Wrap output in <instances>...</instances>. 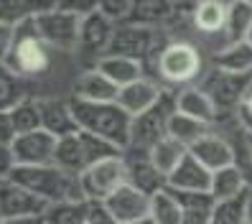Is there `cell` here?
Wrapping results in <instances>:
<instances>
[{
  "mask_svg": "<svg viewBox=\"0 0 252 224\" xmlns=\"http://www.w3.org/2000/svg\"><path fill=\"white\" fill-rule=\"evenodd\" d=\"M69 102L79 130L92 132V135L117 145L120 151L130 145L132 117L117 102H84L77 97H69Z\"/></svg>",
  "mask_w": 252,
  "mask_h": 224,
  "instance_id": "obj_1",
  "label": "cell"
},
{
  "mask_svg": "<svg viewBox=\"0 0 252 224\" xmlns=\"http://www.w3.org/2000/svg\"><path fill=\"white\" fill-rule=\"evenodd\" d=\"M51 56H54V49L38 33L36 18H28L13 28V38L3 62L16 74H21L23 79L33 82V79H41L51 69Z\"/></svg>",
  "mask_w": 252,
  "mask_h": 224,
  "instance_id": "obj_2",
  "label": "cell"
},
{
  "mask_svg": "<svg viewBox=\"0 0 252 224\" xmlns=\"http://www.w3.org/2000/svg\"><path fill=\"white\" fill-rule=\"evenodd\" d=\"M156 79L179 92L184 87H191L204 74V56L199 46L189 38H171L156 59Z\"/></svg>",
  "mask_w": 252,
  "mask_h": 224,
  "instance_id": "obj_3",
  "label": "cell"
},
{
  "mask_svg": "<svg viewBox=\"0 0 252 224\" xmlns=\"http://www.w3.org/2000/svg\"><path fill=\"white\" fill-rule=\"evenodd\" d=\"M10 178L18 181L21 186H26L28 191H33L46 204L84 199L79 176L64 171L56 163H46V166H18L10 173Z\"/></svg>",
  "mask_w": 252,
  "mask_h": 224,
  "instance_id": "obj_4",
  "label": "cell"
},
{
  "mask_svg": "<svg viewBox=\"0 0 252 224\" xmlns=\"http://www.w3.org/2000/svg\"><path fill=\"white\" fill-rule=\"evenodd\" d=\"M171 38L166 28H148V26H138V23H120L115 28V38H112V46L110 54L115 56H127V59H135V62H153L158 54L163 51Z\"/></svg>",
  "mask_w": 252,
  "mask_h": 224,
  "instance_id": "obj_5",
  "label": "cell"
},
{
  "mask_svg": "<svg viewBox=\"0 0 252 224\" xmlns=\"http://www.w3.org/2000/svg\"><path fill=\"white\" fill-rule=\"evenodd\" d=\"M176 112V92L166 89L160 99L153 104L151 110L132 117L130 128V145L127 148H140V151H151L153 145L168 138V123Z\"/></svg>",
  "mask_w": 252,
  "mask_h": 224,
  "instance_id": "obj_6",
  "label": "cell"
},
{
  "mask_svg": "<svg viewBox=\"0 0 252 224\" xmlns=\"http://www.w3.org/2000/svg\"><path fill=\"white\" fill-rule=\"evenodd\" d=\"M36 28L43 36V41L49 43L54 51L71 54L79 49V31H82V18L74 13L49 8L41 16H36Z\"/></svg>",
  "mask_w": 252,
  "mask_h": 224,
  "instance_id": "obj_7",
  "label": "cell"
},
{
  "mask_svg": "<svg viewBox=\"0 0 252 224\" xmlns=\"http://www.w3.org/2000/svg\"><path fill=\"white\" fill-rule=\"evenodd\" d=\"M79 181H82V193L87 201H105L112 191L127 184V163L123 153L90 166L79 176Z\"/></svg>",
  "mask_w": 252,
  "mask_h": 224,
  "instance_id": "obj_8",
  "label": "cell"
},
{
  "mask_svg": "<svg viewBox=\"0 0 252 224\" xmlns=\"http://www.w3.org/2000/svg\"><path fill=\"white\" fill-rule=\"evenodd\" d=\"M199 87L212 97L219 115L224 110L237 112L240 102L247 95V89L252 87V74H232V71H221V69L212 66L209 74H204V82Z\"/></svg>",
  "mask_w": 252,
  "mask_h": 224,
  "instance_id": "obj_9",
  "label": "cell"
},
{
  "mask_svg": "<svg viewBox=\"0 0 252 224\" xmlns=\"http://www.w3.org/2000/svg\"><path fill=\"white\" fill-rule=\"evenodd\" d=\"M49 204L38 199L33 191H28L13 178H0V219H21V217H38L46 214Z\"/></svg>",
  "mask_w": 252,
  "mask_h": 224,
  "instance_id": "obj_10",
  "label": "cell"
},
{
  "mask_svg": "<svg viewBox=\"0 0 252 224\" xmlns=\"http://www.w3.org/2000/svg\"><path fill=\"white\" fill-rule=\"evenodd\" d=\"M123 158L127 163V181L138 186L148 196L168 189V176L163 173L156 163L151 160V151H140V148H125Z\"/></svg>",
  "mask_w": 252,
  "mask_h": 224,
  "instance_id": "obj_11",
  "label": "cell"
},
{
  "mask_svg": "<svg viewBox=\"0 0 252 224\" xmlns=\"http://www.w3.org/2000/svg\"><path fill=\"white\" fill-rule=\"evenodd\" d=\"M115 28L117 23H112L102 10H94L90 16L82 18V31H79V54L92 56L94 64L102 56L110 54L112 38H115Z\"/></svg>",
  "mask_w": 252,
  "mask_h": 224,
  "instance_id": "obj_12",
  "label": "cell"
},
{
  "mask_svg": "<svg viewBox=\"0 0 252 224\" xmlns=\"http://www.w3.org/2000/svg\"><path fill=\"white\" fill-rule=\"evenodd\" d=\"M56 143L59 138L41 128L13 140V153H16L18 166H46L56 158Z\"/></svg>",
  "mask_w": 252,
  "mask_h": 224,
  "instance_id": "obj_13",
  "label": "cell"
},
{
  "mask_svg": "<svg viewBox=\"0 0 252 224\" xmlns=\"http://www.w3.org/2000/svg\"><path fill=\"white\" fill-rule=\"evenodd\" d=\"M151 199L153 196H148V193H143L138 186H132L127 181L117 191H112L105 199V204L120 224H130V222H140L151 217Z\"/></svg>",
  "mask_w": 252,
  "mask_h": 224,
  "instance_id": "obj_14",
  "label": "cell"
},
{
  "mask_svg": "<svg viewBox=\"0 0 252 224\" xmlns=\"http://www.w3.org/2000/svg\"><path fill=\"white\" fill-rule=\"evenodd\" d=\"M189 153L194 156L199 163H204V166L209 168L212 173L227 168V166H234V160H237L234 143L227 135L214 132V130H209L204 138H199L194 145L189 148Z\"/></svg>",
  "mask_w": 252,
  "mask_h": 224,
  "instance_id": "obj_15",
  "label": "cell"
},
{
  "mask_svg": "<svg viewBox=\"0 0 252 224\" xmlns=\"http://www.w3.org/2000/svg\"><path fill=\"white\" fill-rule=\"evenodd\" d=\"M166 92V87H163L156 77H143L138 82H132L127 87L120 89V95H117V104L130 115L135 117L145 110H151L153 104L160 99V95Z\"/></svg>",
  "mask_w": 252,
  "mask_h": 224,
  "instance_id": "obj_16",
  "label": "cell"
},
{
  "mask_svg": "<svg viewBox=\"0 0 252 224\" xmlns=\"http://www.w3.org/2000/svg\"><path fill=\"white\" fill-rule=\"evenodd\" d=\"M38 107H41V125L51 135L64 138L79 130L69 97H38Z\"/></svg>",
  "mask_w": 252,
  "mask_h": 224,
  "instance_id": "obj_17",
  "label": "cell"
},
{
  "mask_svg": "<svg viewBox=\"0 0 252 224\" xmlns=\"http://www.w3.org/2000/svg\"><path fill=\"white\" fill-rule=\"evenodd\" d=\"M117 95H120V87L112 84L97 66L82 71L71 82V92H69V97H77L84 102H117Z\"/></svg>",
  "mask_w": 252,
  "mask_h": 224,
  "instance_id": "obj_18",
  "label": "cell"
},
{
  "mask_svg": "<svg viewBox=\"0 0 252 224\" xmlns=\"http://www.w3.org/2000/svg\"><path fill=\"white\" fill-rule=\"evenodd\" d=\"M227 10H229V5L219 3V0H199V3L191 8L189 18H191V26H194L196 33H201L206 38H209V36H219L221 38V49H224Z\"/></svg>",
  "mask_w": 252,
  "mask_h": 224,
  "instance_id": "obj_19",
  "label": "cell"
},
{
  "mask_svg": "<svg viewBox=\"0 0 252 224\" xmlns=\"http://www.w3.org/2000/svg\"><path fill=\"white\" fill-rule=\"evenodd\" d=\"M168 189H173V191H209L212 171L204 163H199L191 153H186V158L171 171Z\"/></svg>",
  "mask_w": 252,
  "mask_h": 224,
  "instance_id": "obj_20",
  "label": "cell"
},
{
  "mask_svg": "<svg viewBox=\"0 0 252 224\" xmlns=\"http://www.w3.org/2000/svg\"><path fill=\"white\" fill-rule=\"evenodd\" d=\"M184 10H179L171 0H135L132 3V13L127 23H138L148 28H166L181 16Z\"/></svg>",
  "mask_w": 252,
  "mask_h": 224,
  "instance_id": "obj_21",
  "label": "cell"
},
{
  "mask_svg": "<svg viewBox=\"0 0 252 224\" xmlns=\"http://www.w3.org/2000/svg\"><path fill=\"white\" fill-rule=\"evenodd\" d=\"M176 112L181 115H189L194 120H201L206 125H214L217 123V104L212 102V97L204 92L199 84H191V87H184L176 92Z\"/></svg>",
  "mask_w": 252,
  "mask_h": 224,
  "instance_id": "obj_22",
  "label": "cell"
},
{
  "mask_svg": "<svg viewBox=\"0 0 252 224\" xmlns=\"http://www.w3.org/2000/svg\"><path fill=\"white\" fill-rule=\"evenodd\" d=\"M105 77L117 84V87H127L132 82H138L143 77H148V71H145V64L143 62H135V59H127V56H115V54H107V56H102L99 62L94 64Z\"/></svg>",
  "mask_w": 252,
  "mask_h": 224,
  "instance_id": "obj_23",
  "label": "cell"
},
{
  "mask_svg": "<svg viewBox=\"0 0 252 224\" xmlns=\"http://www.w3.org/2000/svg\"><path fill=\"white\" fill-rule=\"evenodd\" d=\"M173 193L184 209L181 224H209L212 222V212H214L217 201L209 191H173Z\"/></svg>",
  "mask_w": 252,
  "mask_h": 224,
  "instance_id": "obj_24",
  "label": "cell"
},
{
  "mask_svg": "<svg viewBox=\"0 0 252 224\" xmlns=\"http://www.w3.org/2000/svg\"><path fill=\"white\" fill-rule=\"evenodd\" d=\"M31 97V82L13 71L3 59H0V112L13 110L18 102Z\"/></svg>",
  "mask_w": 252,
  "mask_h": 224,
  "instance_id": "obj_25",
  "label": "cell"
},
{
  "mask_svg": "<svg viewBox=\"0 0 252 224\" xmlns=\"http://www.w3.org/2000/svg\"><path fill=\"white\" fill-rule=\"evenodd\" d=\"M56 166H62L69 173L82 176L87 171V158H84V140H82V130L71 132V135L59 138L56 143Z\"/></svg>",
  "mask_w": 252,
  "mask_h": 224,
  "instance_id": "obj_26",
  "label": "cell"
},
{
  "mask_svg": "<svg viewBox=\"0 0 252 224\" xmlns=\"http://www.w3.org/2000/svg\"><path fill=\"white\" fill-rule=\"evenodd\" d=\"M212 64L221 71L232 74H252V43L250 41H237L227 43L221 51L212 56Z\"/></svg>",
  "mask_w": 252,
  "mask_h": 224,
  "instance_id": "obj_27",
  "label": "cell"
},
{
  "mask_svg": "<svg viewBox=\"0 0 252 224\" xmlns=\"http://www.w3.org/2000/svg\"><path fill=\"white\" fill-rule=\"evenodd\" d=\"M247 191H250V184H247L245 173L240 171V166H227V168L212 173V189H209V193L214 196V201L242 196V193H247Z\"/></svg>",
  "mask_w": 252,
  "mask_h": 224,
  "instance_id": "obj_28",
  "label": "cell"
},
{
  "mask_svg": "<svg viewBox=\"0 0 252 224\" xmlns=\"http://www.w3.org/2000/svg\"><path fill=\"white\" fill-rule=\"evenodd\" d=\"M54 8V0H0V23L13 26L41 16L43 10Z\"/></svg>",
  "mask_w": 252,
  "mask_h": 224,
  "instance_id": "obj_29",
  "label": "cell"
},
{
  "mask_svg": "<svg viewBox=\"0 0 252 224\" xmlns=\"http://www.w3.org/2000/svg\"><path fill=\"white\" fill-rule=\"evenodd\" d=\"M46 224H87L90 217V201L87 199H69L56 201L46 209Z\"/></svg>",
  "mask_w": 252,
  "mask_h": 224,
  "instance_id": "obj_30",
  "label": "cell"
},
{
  "mask_svg": "<svg viewBox=\"0 0 252 224\" xmlns=\"http://www.w3.org/2000/svg\"><path fill=\"white\" fill-rule=\"evenodd\" d=\"M252 26V3L247 0H237L227 10V28H224V46L227 43L245 41Z\"/></svg>",
  "mask_w": 252,
  "mask_h": 224,
  "instance_id": "obj_31",
  "label": "cell"
},
{
  "mask_svg": "<svg viewBox=\"0 0 252 224\" xmlns=\"http://www.w3.org/2000/svg\"><path fill=\"white\" fill-rule=\"evenodd\" d=\"M212 130V125H206L201 120H194L189 115H181V112H173L171 123H168V138L184 143L186 148H191L199 138H204L206 132Z\"/></svg>",
  "mask_w": 252,
  "mask_h": 224,
  "instance_id": "obj_32",
  "label": "cell"
},
{
  "mask_svg": "<svg viewBox=\"0 0 252 224\" xmlns=\"http://www.w3.org/2000/svg\"><path fill=\"white\" fill-rule=\"evenodd\" d=\"M151 219L156 224H181L184 222V209L171 189L156 193L151 199Z\"/></svg>",
  "mask_w": 252,
  "mask_h": 224,
  "instance_id": "obj_33",
  "label": "cell"
},
{
  "mask_svg": "<svg viewBox=\"0 0 252 224\" xmlns=\"http://www.w3.org/2000/svg\"><path fill=\"white\" fill-rule=\"evenodd\" d=\"M13 128H16L18 135H26V132L41 130V107H38V97H28L23 102H18L13 110H8Z\"/></svg>",
  "mask_w": 252,
  "mask_h": 224,
  "instance_id": "obj_34",
  "label": "cell"
},
{
  "mask_svg": "<svg viewBox=\"0 0 252 224\" xmlns=\"http://www.w3.org/2000/svg\"><path fill=\"white\" fill-rule=\"evenodd\" d=\"M247 196L250 191L242 196L234 199H224L214 204L212 212V222L209 224H250V214H247Z\"/></svg>",
  "mask_w": 252,
  "mask_h": 224,
  "instance_id": "obj_35",
  "label": "cell"
},
{
  "mask_svg": "<svg viewBox=\"0 0 252 224\" xmlns=\"http://www.w3.org/2000/svg\"><path fill=\"white\" fill-rule=\"evenodd\" d=\"M186 153H189V148H186L184 143L173 140V138H166V140H160L158 145L151 148V160H153L166 176H171V171L186 158Z\"/></svg>",
  "mask_w": 252,
  "mask_h": 224,
  "instance_id": "obj_36",
  "label": "cell"
},
{
  "mask_svg": "<svg viewBox=\"0 0 252 224\" xmlns=\"http://www.w3.org/2000/svg\"><path fill=\"white\" fill-rule=\"evenodd\" d=\"M132 3L135 0H102L99 10L112 21V23H127L130 21V13H132Z\"/></svg>",
  "mask_w": 252,
  "mask_h": 224,
  "instance_id": "obj_37",
  "label": "cell"
},
{
  "mask_svg": "<svg viewBox=\"0 0 252 224\" xmlns=\"http://www.w3.org/2000/svg\"><path fill=\"white\" fill-rule=\"evenodd\" d=\"M99 3H102V0H54V8L84 18V16H90V13L99 10Z\"/></svg>",
  "mask_w": 252,
  "mask_h": 224,
  "instance_id": "obj_38",
  "label": "cell"
},
{
  "mask_svg": "<svg viewBox=\"0 0 252 224\" xmlns=\"http://www.w3.org/2000/svg\"><path fill=\"white\" fill-rule=\"evenodd\" d=\"M87 222L90 224H120L105 201H90V217H87Z\"/></svg>",
  "mask_w": 252,
  "mask_h": 224,
  "instance_id": "obj_39",
  "label": "cell"
},
{
  "mask_svg": "<svg viewBox=\"0 0 252 224\" xmlns=\"http://www.w3.org/2000/svg\"><path fill=\"white\" fill-rule=\"evenodd\" d=\"M237 123L242 125L245 132H250V135H252V87L247 89L245 99L240 102V107H237Z\"/></svg>",
  "mask_w": 252,
  "mask_h": 224,
  "instance_id": "obj_40",
  "label": "cell"
},
{
  "mask_svg": "<svg viewBox=\"0 0 252 224\" xmlns=\"http://www.w3.org/2000/svg\"><path fill=\"white\" fill-rule=\"evenodd\" d=\"M16 168H18V160L16 153H13V145L0 143V178H8Z\"/></svg>",
  "mask_w": 252,
  "mask_h": 224,
  "instance_id": "obj_41",
  "label": "cell"
},
{
  "mask_svg": "<svg viewBox=\"0 0 252 224\" xmlns=\"http://www.w3.org/2000/svg\"><path fill=\"white\" fill-rule=\"evenodd\" d=\"M10 38H13V26L0 23V59L5 56V51H8V46H10Z\"/></svg>",
  "mask_w": 252,
  "mask_h": 224,
  "instance_id": "obj_42",
  "label": "cell"
},
{
  "mask_svg": "<svg viewBox=\"0 0 252 224\" xmlns=\"http://www.w3.org/2000/svg\"><path fill=\"white\" fill-rule=\"evenodd\" d=\"M3 224H46V217L38 214V217H21V219H8Z\"/></svg>",
  "mask_w": 252,
  "mask_h": 224,
  "instance_id": "obj_43",
  "label": "cell"
},
{
  "mask_svg": "<svg viewBox=\"0 0 252 224\" xmlns=\"http://www.w3.org/2000/svg\"><path fill=\"white\" fill-rule=\"evenodd\" d=\"M171 3H173L176 8H179V10H184V13H189L191 8H194V5L199 3V0H171Z\"/></svg>",
  "mask_w": 252,
  "mask_h": 224,
  "instance_id": "obj_44",
  "label": "cell"
},
{
  "mask_svg": "<svg viewBox=\"0 0 252 224\" xmlns=\"http://www.w3.org/2000/svg\"><path fill=\"white\" fill-rule=\"evenodd\" d=\"M247 214H250V224H252V189H250V196H247Z\"/></svg>",
  "mask_w": 252,
  "mask_h": 224,
  "instance_id": "obj_45",
  "label": "cell"
},
{
  "mask_svg": "<svg viewBox=\"0 0 252 224\" xmlns=\"http://www.w3.org/2000/svg\"><path fill=\"white\" fill-rule=\"evenodd\" d=\"M130 224H156L151 217H148V219H140V222H130Z\"/></svg>",
  "mask_w": 252,
  "mask_h": 224,
  "instance_id": "obj_46",
  "label": "cell"
},
{
  "mask_svg": "<svg viewBox=\"0 0 252 224\" xmlns=\"http://www.w3.org/2000/svg\"><path fill=\"white\" fill-rule=\"evenodd\" d=\"M247 148H250V156H252V135L247 132Z\"/></svg>",
  "mask_w": 252,
  "mask_h": 224,
  "instance_id": "obj_47",
  "label": "cell"
},
{
  "mask_svg": "<svg viewBox=\"0 0 252 224\" xmlns=\"http://www.w3.org/2000/svg\"><path fill=\"white\" fill-rule=\"evenodd\" d=\"M219 3H224V5H232V3H237V0H219Z\"/></svg>",
  "mask_w": 252,
  "mask_h": 224,
  "instance_id": "obj_48",
  "label": "cell"
},
{
  "mask_svg": "<svg viewBox=\"0 0 252 224\" xmlns=\"http://www.w3.org/2000/svg\"><path fill=\"white\" fill-rule=\"evenodd\" d=\"M245 41H250V43H252V26H250V33H247V38H245Z\"/></svg>",
  "mask_w": 252,
  "mask_h": 224,
  "instance_id": "obj_49",
  "label": "cell"
},
{
  "mask_svg": "<svg viewBox=\"0 0 252 224\" xmlns=\"http://www.w3.org/2000/svg\"><path fill=\"white\" fill-rule=\"evenodd\" d=\"M247 3H252V0H247Z\"/></svg>",
  "mask_w": 252,
  "mask_h": 224,
  "instance_id": "obj_50",
  "label": "cell"
},
{
  "mask_svg": "<svg viewBox=\"0 0 252 224\" xmlns=\"http://www.w3.org/2000/svg\"><path fill=\"white\" fill-rule=\"evenodd\" d=\"M0 224H3V219H0Z\"/></svg>",
  "mask_w": 252,
  "mask_h": 224,
  "instance_id": "obj_51",
  "label": "cell"
},
{
  "mask_svg": "<svg viewBox=\"0 0 252 224\" xmlns=\"http://www.w3.org/2000/svg\"><path fill=\"white\" fill-rule=\"evenodd\" d=\"M87 224H90V222H87Z\"/></svg>",
  "mask_w": 252,
  "mask_h": 224,
  "instance_id": "obj_52",
  "label": "cell"
}]
</instances>
